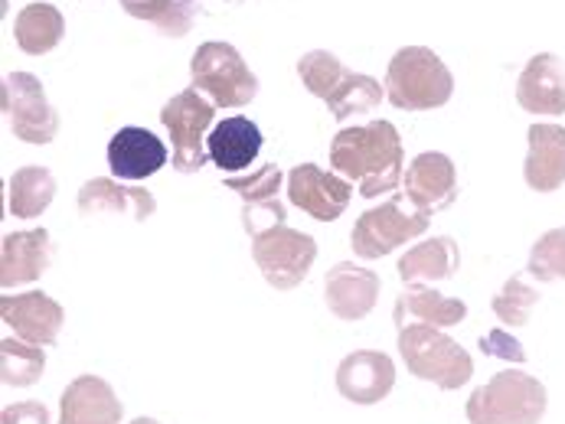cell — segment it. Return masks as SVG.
Instances as JSON below:
<instances>
[{"mask_svg": "<svg viewBox=\"0 0 565 424\" xmlns=\"http://www.w3.org/2000/svg\"><path fill=\"white\" fill-rule=\"evenodd\" d=\"M0 424H53V415L43 402H17L0 412Z\"/></svg>", "mask_w": 565, "mask_h": 424, "instance_id": "34", "label": "cell"}, {"mask_svg": "<svg viewBox=\"0 0 565 424\" xmlns=\"http://www.w3.org/2000/svg\"><path fill=\"white\" fill-rule=\"evenodd\" d=\"M0 320L13 330V337L36 343V346H53L63 334L66 311L60 301H53L43 291L3 294L0 297Z\"/></svg>", "mask_w": 565, "mask_h": 424, "instance_id": "13", "label": "cell"}, {"mask_svg": "<svg viewBox=\"0 0 565 424\" xmlns=\"http://www.w3.org/2000/svg\"><path fill=\"white\" fill-rule=\"evenodd\" d=\"M399 352H403L405 369L415 379H425V382L438 385L441 392H455V389L468 385L475 376L471 352L428 324L403 327L399 330Z\"/></svg>", "mask_w": 565, "mask_h": 424, "instance_id": "5", "label": "cell"}, {"mask_svg": "<svg viewBox=\"0 0 565 424\" xmlns=\"http://www.w3.org/2000/svg\"><path fill=\"white\" fill-rule=\"evenodd\" d=\"M540 291L530 284V274H513L503 287H500V294L493 297V314L500 317V324H507V327H526L530 324V314H533V307L540 304Z\"/></svg>", "mask_w": 565, "mask_h": 424, "instance_id": "29", "label": "cell"}, {"mask_svg": "<svg viewBox=\"0 0 565 424\" xmlns=\"http://www.w3.org/2000/svg\"><path fill=\"white\" fill-rule=\"evenodd\" d=\"M465 320H468V304L458 297H448L441 291H431L428 284L405 287L396 297V307H393L396 330H403L408 324H428V327L448 330V327H458Z\"/></svg>", "mask_w": 565, "mask_h": 424, "instance_id": "20", "label": "cell"}, {"mask_svg": "<svg viewBox=\"0 0 565 424\" xmlns=\"http://www.w3.org/2000/svg\"><path fill=\"white\" fill-rule=\"evenodd\" d=\"M353 196L350 180L340 173H327L318 164H298L288 173V199L301 213H308L318 222H333L347 213Z\"/></svg>", "mask_w": 565, "mask_h": 424, "instance_id": "11", "label": "cell"}, {"mask_svg": "<svg viewBox=\"0 0 565 424\" xmlns=\"http://www.w3.org/2000/svg\"><path fill=\"white\" fill-rule=\"evenodd\" d=\"M252 258L262 278L275 291H295L311 274V264L318 258V242L308 232L281 222L252 236Z\"/></svg>", "mask_w": 565, "mask_h": 424, "instance_id": "9", "label": "cell"}, {"mask_svg": "<svg viewBox=\"0 0 565 424\" xmlns=\"http://www.w3.org/2000/svg\"><path fill=\"white\" fill-rule=\"evenodd\" d=\"M526 164L523 180L536 193H553L565 183V128L559 124H533L526 131Z\"/></svg>", "mask_w": 565, "mask_h": 424, "instance_id": "21", "label": "cell"}, {"mask_svg": "<svg viewBox=\"0 0 565 424\" xmlns=\"http://www.w3.org/2000/svg\"><path fill=\"white\" fill-rule=\"evenodd\" d=\"M298 76L311 95H318L327 101L330 115L343 124L350 118L370 115L380 101H383V85L373 76L363 73H350L333 53L327 50H311L308 56H301L298 63Z\"/></svg>", "mask_w": 565, "mask_h": 424, "instance_id": "2", "label": "cell"}, {"mask_svg": "<svg viewBox=\"0 0 565 424\" xmlns=\"http://www.w3.org/2000/svg\"><path fill=\"white\" fill-rule=\"evenodd\" d=\"M516 101L530 115H565V66L559 56L540 53L516 83Z\"/></svg>", "mask_w": 565, "mask_h": 424, "instance_id": "19", "label": "cell"}, {"mask_svg": "<svg viewBox=\"0 0 565 424\" xmlns=\"http://www.w3.org/2000/svg\"><path fill=\"white\" fill-rule=\"evenodd\" d=\"M226 186L243 196L245 206L248 203H268V199H278L281 170L275 167V164H265V167H258L255 173H248V176H230Z\"/></svg>", "mask_w": 565, "mask_h": 424, "instance_id": "31", "label": "cell"}, {"mask_svg": "<svg viewBox=\"0 0 565 424\" xmlns=\"http://www.w3.org/2000/svg\"><path fill=\"white\" fill-rule=\"evenodd\" d=\"M66 33V20L63 13L53 7V3H26L17 20H13V36H17V46L26 53V56H43L50 53L53 46H60Z\"/></svg>", "mask_w": 565, "mask_h": 424, "instance_id": "25", "label": "cell"}, {"mask_svg": "<svg viewBox=\"0 0 565 424\" xmlns=\"http://www.w3.org/2000/svg\"><path fill=\"white\" fill-rule=\"evenodd\" d=\"M526 274L536 281H565V226L563 229H550L543 239H536V246L530 249L526 261Z\"/></svg>", "mask_w": 565, "mask_h": 424, "instance_id": "30", "label": "cell"}, {"mask_svg": "<svg viewBox=\"0 0 565 424\" xmlns=\"http://www.w3.org/2000/svg\"><path fill=\"white\" fill-rule=\"evenodd\" d=\"M478 349L490 356V359H500V362H526V352H523V346H520V339L513 337V334H507V330H490L484 337L478 339Z\"/></svg>", "mask_w": 565, "mask_h": 424, "instance_id": "33", "label": "cell"}, {"mask_svg": "<svg viewBox=\"0 0 565 424\" xmlns=\"http://www.w3.org/2000/svg\"><path fill=\"white\" fill-rule=\"evenodd\" d=\"M428 219L431 216H425L405 193H396L393 199L366 209L356 219L350 232V249L363 261H376L383 254L403 249L412 239H422L428 232Z\"/></svg>", "mask_w": 565, "mask_h": 424, "instance_id": "6", "label": "cell"}, {"mask_svg": "<svg viewBox=\"0 0 565 424\" xmlns=\"http://www.w3.org/2000/svg\"><path fill=\"white\" fill-rule=\"evenodd\" d=\"M131 424H161L158 418H148V415H141V418H135Z\"/></svg>", "mask_w": 565, "mask_h": 424, "instance_id": "35", "label": "cell"}, {"mask_svg": "<svg viewBox=\"0 0 565 424\" xmlns=\"http://www.w3.org/2000/svg\"><path fill=\"white\" fill-rule=\"evenodd\" d=\"M461 268V249L451 236H435V239H422L418 246H412L399 258L396 271L408 287L415 284H438L455 278Z\"/></svg>", "mask_w": 565, "mask_h": 424, "instance_id": "24", "label": "cell"}, {"mask_svg": "<svg viewBox=\"0 0 565 424\" xmlns=\"http://www.w3.org/2000/svg\"><path fill=\"white\" fill-rule=\"evenodd\" d=\"M213 118H216V105L193 85L177 91L161 108V121L170 131V144H173L170 164L177 173H196L210 161L206 134L213 131Z\"/></svg>", "mask_w": 565, "mask_h": 424, "instance_id": "7", "label": "cell"}, {"mask_svg": "<svg viewBox=\"0 0 565 424\" xmlns=\"http://www.w3.org/2000/svg\"><path fill=\"white\" fill-rule=\"evenodd\" d=\"M396 389V362L380 349H356L337 366V392L353 405H380Z\"/></svg>", "mask_w": 565, "mask_h": 424, "instance_id": "12", "label": "cell"}, {"mask_svg": "<svg viewBox=\"0 0 565 424\" xmlns=\"http://www.w3.org/2000/svg\"><path fill=\"white\" fill-rule=\"evenodd\" d=\"M53 264V242L46 229L10 232L0 242V287H20L40 281Z\"/></svg>", "mask_w": 565, "mask_h": 424, "instance_id": "16", "label": "cell"}, {"mask_svg": "<svg viewBox=\"0 0 565 424\" xmlns=\"http://www.w3.org/2000/svg\"><path fill=\"white\" fill-rule=\"evenodd\" d=\"M380 301V274L363 268V264H350L340 261L327 271L323 278V304L333 317L340 320H363L373 314Z\"/></svg>", "mask_w": 565, "mask_h": 424, "instance_id": "15", "label": "cell"}, {"mask_svg": "<svg viewBox=\"0 0 565 424\" xmlns=\"http://www.w3.org/2000/svg\"><path fill=\"white\" fill-rule=\"evenodd\" d=\"M46 372V346L20 337L0 339V382L7 389L36 385Z\"/></svg>", "mask_w": 565, "mask_h": 424, "instance_id": "27", "label": "cell"}, {"mask_svg": "<svg viewBox=\"0 0 565 424\" xmlns=\"http://www.w3.org/2000/svg\"><path fill=\"white\" fill-rule=\"evenodd\" d=\"M79 213H131L135 222H148L158 213V199L145 186H118L108 176H95L79 189Z\"/></svg>", "mask_w": 565, "mask_h": 424, "instance_id": "23", "label": "cell"}, {"mask_svg": "<svg viewBox=\"0 0 565 424\" xmlns=\"http://www.w3.org/2000/svg\"><path fill=\"white\" fill-rule=\"evenodd\" d=\"M167 164L163 141L148 128H118L108 141V167L118 180H148Z\"/></svg>", "mask_w": 565, "mask_h": 424, "instance_id": "18", "label": "cell"}, {"mask_svg": "<svg viewBox=\"0 0 565 424\" xmlns=\"http://www.w3.org/2000/svg\"><path fill=\"white\" fill-rule=\"evenodd\" d=\"M0 108L10 134L23 144H50L60 134V115L46 101L43 83L30 73H10L0 88Z\"/></svg>", "mask_w": 565, "mask_h": 424, "instance_id": "10", "label": "cell"}, {"mask_svg": "<svg viewBox=\"0 0 565 424\" xmlns=\"http://www.w3.org/2000/svg\"><path fill=\"white\" fill-rule=\"evenodd\" d=\"M56 199V176L46 167H20L7 183V209L17 219H36Z\"/></svg>", "mask_w": 565, "mask_h": 424, "instance_id": "26", "label": "cell"}, {"mask_svg": "<svg viewBox=\"0 0 565 424\" xmlns=\"http://www.w3.org/2000/svg\"><path fill=\"white\" fill-rule=\"evenodd\" d=\"M550 395L546 385L520 369H500L487 385L475 389L468 399L471 424H540L546 418Z\"/></svg>", "mask_w": 565, "mask_h": 424, "instance_id": "3", "label": "cell"}, {"mask_svg": "<svg viewBox=\"0 0 565 424\" xmlns=\"http://www.w3.org/2000/svg\"><path fill=\"white\" fill-rule=\"evenodd\" d=\"M281 222H288V209H285L281 199L248 203V206H243V226L245 232H248V239L258 236V232H265V229H271V226H281Z\"/></svg>", "mask_w": 565, "mask_h": 424, "instance_id": "32", "label": "cell"}, {"mask_svg": "<svg viewBox=\"0 0 565 424\" xmlns=\"http://www.w3.org/2000/svg\"><path fill=\"white\" fill-rule=\"evenodd\" d=\"M121 7L138 20H151L163 36H183L193 23L190 0H121Z\"/></svg>", "mask_w": 565, "mask_h": 424, "instance_id": "28", "label": "cell"}, {"mask_svg": "<svg viewBox=\"0 0 565 424\" xmlns=\"http://www.w3.org/2000/svg\"><path fill=\"white\" fill-rule=\"evenodd\" d=\"M403 193L425 213H445L458 199V170L455 161L441 151H425L418 154L403 176Z\"/></svg>", "mask_w": 565, "mask_h": 424, "instance_id": "14", "label": "cell"}, {"mask_svg": "<svg viewBox=\"0 0 565 424\" xmlns=\"http://www.w3.org/2000/svg\"><path fill=\"white\" fill-rule=\"evenodd\" d=\"M121 418H125L121 399L98 376L73 379L60 395L56 424H121Z\"/></svg>", "mask_w": 565, "mask_h": 424, "instance_id": "17", "label": "cell"}, {"mask_svg": "<svg viewBox=\"0 0 565 424\" xmlns=\"http://www.w3.org/2000/svg\"><path fill=\"white\" fill-rule=\"evenodd\" d=\"M190 76L193 88H200L216 108H243L258 95L255 73L230 43H203L190 59Z\"/></svg>", "mask_w": 565, "mask_h": 424, "instance_id": "8", "label": "cell"}, {"mask_svg": "<svg viewBox=\"0 0 565 424\" xmlns=\"http://www.w3.org/2000/svg\"><path fill=\"white\" fill-rule=\"evenodd\" d=\"M330 167L350 183H360V196L376 199L403 186V138L393 121H370L340 128L330 141Z\"/></svg>", "mask_w": 565, "mask_h": 424, "instance_id": "1", "label": "cell"}, {"mask_svg": "<svg viewBox=\"0 0 565 424\" xmlns=\"http://www.w3.org/2000/svg\"><path fill=\"white\" fill-rule=\"evenodd\" d=\"M265 138L258 131L255 121H248L243 115H233V118H223L220 124H213V131L206 134V151H210V161L226 173H239L248 170V164L258 157Z\"/></svg>", "mask_w": 565, "mask_h": 424, "instance_id": "22", "label": "cell"}, {"mask_svg": "<svg viewBox=\"0 0 565 424\" xmlns=\"http://www.w3.org/2000/svg\"><path fill=\"white\" fill-rule=\"evenodd\" d=\"M455 76L428 46H403L386 69V98L403 111H431L448 105Z\"/></svg>", "mask_w": 565, "mask_h": 424, "instance_id": "4", "label": "cell"}]
</instances>
